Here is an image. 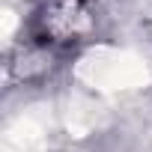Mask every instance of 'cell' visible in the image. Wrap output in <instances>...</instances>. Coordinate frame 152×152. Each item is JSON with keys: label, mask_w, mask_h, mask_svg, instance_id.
<instances>
[{"label": "cell", "mask_w": 152, "mask_h": 152, "mask_svg": "<svg viewBox=\"0 0 152 152\" xmlns=\"http://www.w3.org/2000/svg\"><path fill=\"white\" fill-rule=\"evenodd\" d=\"M96 30V3L93 0H51L36 15V33L45 45L72 48L87 42Z\"/></svg>", "instance_id": "6da1fadb"}]
</instances>
